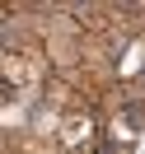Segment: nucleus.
<instances>
[{
	"label": "nucleus",
	"instance_id": "f03ea898",
	"mask_svg": "<svg viewBox=\"0 0 145 154\" xmlns=\"http://www.w3.org/2000/svg\"><path fill=\"white\" fill-rule=\"evenodd\" d=\"M89 131H94V122H89V117H66V122H61V145H75V149L84 154Z\"/></svg>",
	"mask_w": 145,
	"mask_h": 154
},
{
	"label": "nucleus",
	"instance_id": "f257e3e1",
	"mask_svg": "<svg viewBox=\"0 0 145 154\" xmlns=\"http://www.w3.org/2000/svg\"><path fill=\"white\" fill-rule=\"evenodd\" d=\"M5 75H10V84H14V89L38 84V66H33L24 51H10V56H5Z\"/></svg>",
	"mask_w": 145,
	"mask_h": 154
},
{
	"label": "nucleus",
	"instance_id": "7ed1b4c3",
	"mask_svg": "<svg viewBox=\"0 0 145 154\" xmlns=\"http://www.w3.org/2000/svg\"><path fill=\"white\" fill-rule=\"evenodd\" d=\"M84 154H89V149H84Z\"/></svg>",
	"mask_w": 145,
	"mask_h": 154
}]
</instances>
